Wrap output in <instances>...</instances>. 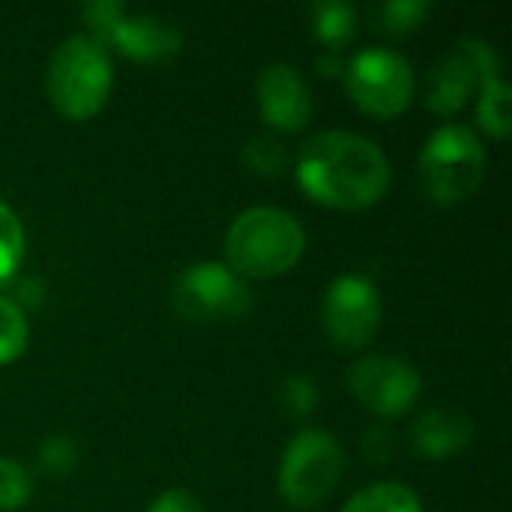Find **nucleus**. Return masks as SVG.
<instances>
[{"mask_svg":"<svg viewBox=\"0 0 512 512\" xmlns=\"http://www.w3.org/2000/svg\"><path fill=\"white\" fill-rule=\"evenodd\" d=\"M387 153L360 132L324 129L303 141L297 153V180L303 192L327 207L363 210L390 186Z\"/></svg>","mask_w":512,"mask_h":512,"instance_id":"f257e3e1","label":"nucleus"},{"mask_svg":"<svg viewBox=\"0 0 512 512\" xmlns=\"http://www.w3.org/2000/svg\"><path fill=\"white\" fill-rule=\"evenodd\" d=\"M306 249V231L282 207L255 204L234 216L225 234L228 267L243 279H270L291 270Z\"/></svg>","mask_w":512,"mask_h":512,"instance_id":"f03ea898","label":"nucleus"},{"mask_svg":"<svg viewBox=\"0 0 512 512\" xmlns=\"http://www.w3.org/2000/svg\"><path fill=\"white\" fill-rule=\"evenodd\" d=\"M114 84V60L105 42L93 33L66 36L48 57L45 90L51 105L72 120L93 117Z\"/></svg>","mask_w":512,"mask_h":512,"instance_id":"7ed1b4c3","label":"nucleus"},{"mask_svg":"<svg viewBox=\"0 0 512 512\" xmlns=\"http://www.w3.org/2000/svg\"><path fill=\"white\" fill-rule=\"evenodd\" d=\"M417 174L435 204H456L483 183L486 147L468 123H444L426 138Z\"/></svg>","mask_w":512,"mask_h":512,"instance_id":"20e7f679","label":"nucleus"},{"mask_svg":"<svg viewBox=\"0 0 512 512\" xmlns=\"http://www.w3.org/2000/svg\"><path fill=\"white\" fill-rule=\"evenodd\" d=\"M345 474L342 444L324 429L297 432L279 462V492L291 507L309 510L327 501Z\"/></svg>","mask_w":512,"mask_h":512,"instance_id":"39448f33","label":"nucleus"},{"mask_svg":"<svg viewBox=\"0 0 512 512\" xmlns=\"http://www.w3.org/2000/svg\"><path fill=\"white\" fill-rule=\"evenodd\" d=\"M81 15L99 42L144 63L168 60L183 45V33L174 21L150 12H132L120 0H90L81 6Z\"/></svg>","mask_w":512,"mask_h":512,"instance_id":"423d86ee","label":"nucleus"},{"mask_svg":"<svg viewBox=\"0 0 512 512\" xmlns=\"http://www.w3.org/2000/svg\"><path fill=\"white\" fill-rule=\"evenodd\" d=\"M345 87L351 99L375 117H393L414 96V69L408 57L390 45L360 48L345 60Z\"/></svg>","mask_w":512,"mask_h":512,"instance_id":"0eeeda50","label":"nucleus"},{"mask_svg":"<svg viewBox=\"0 0 512 512\" xmlns=\"http://www.w3.org/2000/svg\"><path fill=\"white\" fill-rule=\"evenodd\" d=\"M252 291L228 264L198 261L177 273L171 285V306L189 321H228L252 309Z\"/></svg>","mask_w":512,"mask_h":512,"instance_id":"6e6552de","label":"nucleus"},{"mask_svg":"<svg viewBox=\"0 0 512 512\" xmlns=\"http://www.w3.org/2000/svg\"><path fill=\"white\" fill-rule=\"evenodd\" d=\"M498 72V51L486 39L465 36L432 66L426 81V105L435 114H456L483 87V81Z\"/></svg>","mask_w":512,"mask_h":512,"instance_id":"1a4fd4ad","label":"nucleus"},{"mask_svg":"<svg viewBox=\"0 0 512 512\" xmlns=\"http://www.w3.org/2000/svg\"><path fill=\"white\" fill-rule=\"evenodd\" d=\"M321 324L336 348L354 351L372 342L381 324V294L363 273L336 276L321 300Z\"/></svg>","mask_w":512,"mask_h":512,"instance_id":"9d476101","label":"nucleus"},{"mask_svg":"<svg viewBox=\"0 0 512 512\" xmlns=\"http://www.w3.org/2000/svg\"><path fill=\"white\" fill-rule=\"evenodd\" d=\"M348 387L369 411L381 417H396L414 405L423 381H420V372L405 357L369 354L351 363Z\"/></svg>","mask_w":512,"mask_h":512,"instance_id":"9b49d317","label":"nucleus"},{"mask_svg":"<svg viewBox=\"0 0 512 512\" xmlns=\"http://www.w3.org/2000/svg\"><path fill=\"white\" fill-rule=\"evenodd\" d=\"M255 96L261 117L282 132L303 129L312 117V90L303 72L291 63H267L258 72Z\"/></svg>","mask_w":512,"mask_h":512,"instance_id":"f8f14e48","label":"nucleus"},{"mask_svg":"<svg viewBox=\"0 0 512 512\" xmlns=\"http://www.w3.org/2000/svg\"><path fill=\"white\" fill-rule=\"evenodd\" d=\"M474 438V423L459 408H429L411 426V444L423 459H447L468 447Z\"/></svg>","mask_w":512,"mask_h":512,"instance_id":"ddd939ff","label":"nucleus"},{"mask_svg":"<svg viewBox=\"0 0 512 512\" xmlns=\"http://www.w3.org/2000/svg\"><path fill=\"white\" fill-rule=\"evenodd\" d=\"M312 33L336 51L357 33V9L348 0H315L309 9Z\"/></svg>","mask_w":512,"mask_h":512,"instance_id":"4468645a","label":"nucleus"},{"mask_svg":"<svg viewBox=\"0 0 512 512\" xmlns=\"http://www.w3.org/2000/svg\"><path fill=\"white\" fill-rule=\"evenodd\" d=\"M342 512H423L417 492L402 483H375L360 489Z\"/></svg>","mask_w":512,"mask_h":512,"instance_id":"2eb2a0df","label":"nucleus"},{"mask_svg":"<svg viewBox=\"0 0 512 512\" xmlns=\"http://www.w3.org/2000/svg\"><path fill=\"white\" fill-rule=\"evenodd\" d=\"M480 93V102H477V117H480V126L495 135V138H507L510 135V84L507 78L498 72L492 75L489 81H483V87L477 90Z\"/></svg>","mask_w":512,"mask_h":512,"instance_id":"dca6fc26","label":"nucleus"},{"mask_svg":"<svg viewBox=\"0 0 512 512\" xmlns=\"http://www.w3.org/2000/svg\"><path fill=\"white\" fill-rule=\"evenodd\" d=\"M27 342L30 327L24 309L18 306V300L0 294V363H12L15 357H21Z\"/></svg>","mask_w":512,"mask_h":512,"instance_id":"f3484780","label":"nucleus"},{"mask_svg":"<svg viewBox=\"0 0 512 512\" xmlns=\"http://www.w3.org/2000/svg\"><path fill=\"white\" fill-rule=\"evenodd\" d=\"M24 258V228L15 210L0 198V285H6Z\"/></svg>","mask_w":512,"mask_h":512,"instance_id":"a211bd4d","label":"nucleus"},{"mask_svg":"<svg viewBox=\"0 0 512 512\" xmlns=\"http://www.w3.org/2000/svg\"><path fill=\"white\" fill-rule=\"evenodd\" d=\"M429 9H432L429 0H387L378 6L375 18H378V27L387 33H408L426 21Z\"/></svg>","mask_w":512,"mask_h":512,"instance_id":"6ab92c4d","label":"nucleus"},{"mask_svg":"<svg viewBox=\"0 0 512 512\" xmlns=\"http://www.w3.org/2000/svg\"><path fill=\"white\" fill-rule=\"evenodd\" d=\"M33 492V480L24 465L0 456V512L21 510Z\"/></svg>","mask_w":512,"mask_h":512,"instance_id":"aec40b11","label":"nucleus"},{"mask_svg":"<svg viewBox=\"0 0 512 512\" xmlns=\"http://www.w3.org/2000/svg\"><path fill=\"white\" fill-rule=\"evenodd\" d=\"M243 162L258 171V174H279L288 165V150L279 138L270 135H258L252 141H246L243 147Z\"/></svg>","mask_w":512,"mask_h":512,"instance_id":"412c9836","label":"nucleus"},{"mask_svg":"<svg viewBox=\"0 0 512 512\" xmlns=\"http://www.w3.org/2000/svg\"><path fill=\"white\" fill-rule=\"evenodd\" d=\"M39 468L45 471V474H54V477H60V474H66V471H72L75 468V462H78V447H75V441L69 438V435H63V432H57V435H48L42 444H39Z\"/></svg>","mask_w":512,"mask_h":512,"instance_id":"4be33fe9","label":"nucleus"},{"mask_svg":"<svg viewBox=\"0 0 512 512\" xmlns=\"http://www.w3.org/2000/svg\"><path fill=\"white\" fill-rule=\"evenodd\" d=\"M279 402L291 417H306L318 402V387H315V381L309 375H288L282 381Z\"/></svg>","mask_w":512,"mask_h":512,"instance_id":"5701e85b","label":"nucleus"},{"mask_svg":"<svg viewBox=\"0 0 512 512\" xmlns=\"http://www.w3.org/2000/svg\"><path fill=\"white\" fill-rule=\"evenodd\" d=\"M147 512H204V507H201V501L192 492H186V489H168V492H162L159 498L150 501Z\"/></svg>","mask_w":512,"mask_h":512,"instance_id":"b1692460","label":"nucleus"},{"mask_svg":"<svg viewBox=\"0 0 512 512\" xmlns=\"http://www.w3.org/2000/svg\"><path fill=\"white\" fill-rule=\"evenodd\" d=\"M366 456H372V459H387V453L393 450V441H390V435H387V429H369V435H366Z\"/></svg>","mask_w":512,"mask_h":512,"instance_id":"393cba45","label":"nucleus"}]
</instances>
